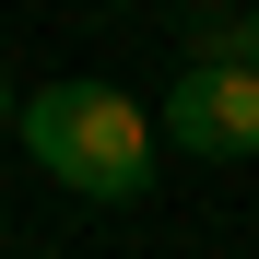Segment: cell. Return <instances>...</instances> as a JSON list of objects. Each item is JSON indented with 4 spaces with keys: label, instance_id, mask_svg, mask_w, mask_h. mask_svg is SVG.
<instances>
[{
    "label": "cell",
    "instance_id": "1",
    "mask_svg": "<svg viewBox=\"0 0 259 259\" xmlns=\"http://www.w3.org/2000/svg\"><path fill=\"white\" fill-rule=\"evenodd\" d=\"M24 153L82 200H142L153 189V106H130L118 82H35L24 95Z\"/></svg>",
    "mask_w": 259,
    "mask_h": 259
},
{
    "label": "cell",
    "instance_id": "2",
    "mask_svg": "<svg viewBox=\"0 0 259 259\" xmlns=\"http://www.w3.org/2000/svg\"><path fill=\"white\" fill-rule=\"evenodd\" d=\"M153 142H177V153H200V165L259 153V82H247V71H177V82L153 95Z\"/></svg>",
    "mask_w": 259,
    "mask_h": 259
},
{
    "label": "cell",
    "instance_id": "3",
    "mask_svg": "<svg viewBox=\"0 0 259 259\" xmlns=\"http://www.w3.org/2000/svg\"><path fill=\"white\" fill-rule=\"evenodd\" d=\"M177 48H189V71H247L259 82V12H189Z\"/></svg>",
    "mask_w": 259,
    "mask_h": 259
},
{
    "label": "cell",
    "instance_id": "4",
    "mask_svg": "<svg viewBox=\"0 0 259 259\" xmlns=\"http://www.w3.org/2000/svg\"><path fill=\"white\" fill-rule=\"evenodd\" d=\"M12 118H24V95H12V71H0V130H12Z\"/></svg>",
    "mask_w": 259,
    "mask_h": 259
}]
</instances>
